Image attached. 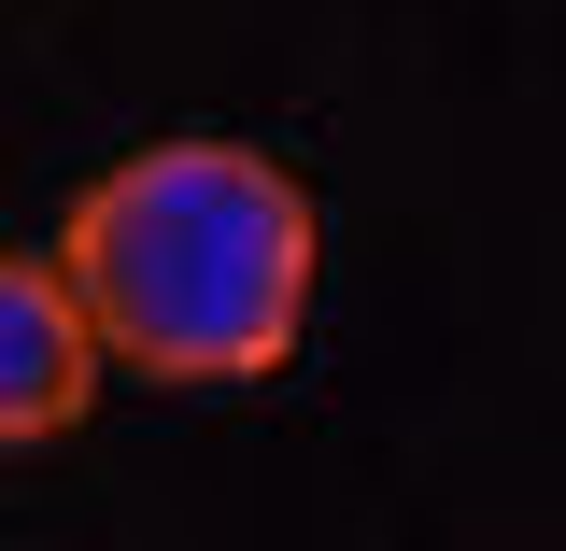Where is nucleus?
Segmentation results:
<instances>
[{"label": "nucleus", "mask_w": 566, "mask_h": 551, "mask_svg": "<svg viewBox=\"0 0 566 551\" xmlns=\"http://www.w3.org/2000/svg\"><path fill=\"white\" fill-rule=\"evenodd\" d=\"M312 199L255 141H142L57 226L85 326L142 382H270L312 326Z\"/></svg>", "instance_id": "1"}, {"label": "nucleus", "mask_w": 566, "mask_h": 551, "mask_svg": "<svg viewBox=\"0 0 566 551\" xmlns=\"http://www.w3.org/2000/svg\"><path fill=\"white\" fill-rule=\"evenodd\" d=\"M99 382H114V353L85 326L71 269L57 255H0V453L71 438V424L99 411Z\"/></svg>", "instance_id": "2"}]
</instances>
